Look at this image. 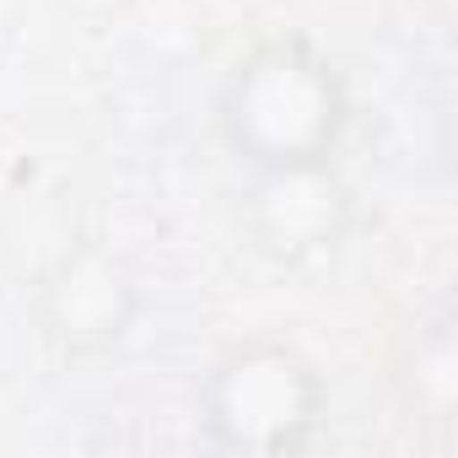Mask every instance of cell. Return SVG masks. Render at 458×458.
<instances>
[{"label": "cell", "instance_id": "6da1fadb", "mask_svg": "<svg viewBox=\"0 0 458 458\" xmlns=\"http://www.w3.org/2000/svg\"><path fill=\"white\" fill-rule=\"evenodd\" d=\"M216 130L243 167L335 157L351 130V81L308 33H270L221 76Z\"/></svg>", "mask_w": 458, "mask_h": 458}, {"label": "cell", "instance_id": "7a4b0ae2", "mask_svg": "<svg viewBox=\"0 0 458 458\" xmlns=\"http://www.w3.org/2000/svg\"><path fill=\"white\" fill-rule=\"evenodd\" d=\"M329 415V388L313 356L281 335H249L226 345L194 394V420L216 453L233 458H297Z\"/></svg>", "mask_w": 458, "mask_h": 458}, {"label": "cell", "instance_id": "3957f363", "mask_svg": "<svg viewBox=\"0 0 458 458\" xmlns=\"http://www.w3.org/2000/svg\"><path fill=\"white\" fill-rule=\"evenodd\" d=\"M33 313L44 340L71 361L114 356L140 313H146V281L140 270L103 238H81L49 259L33 292Z\"/></svg>", "mask_w": 458, "mask_h": 458}, {"label": "cell", "instance_id": "277c9868", "mask_svg": "<svg viewBox=\"0 0 458 458\" xmlns=\"http://www.w3.org/2000/svg\"><path fill=\"white\" fill-rule=\"evenodd\" d=\"M243 233L276 265H318L329 259L356 226V189L335 157L243 167Z\"/></svg>", "mask_w": 458, "mask_h": 458}, {"label": "cell", "instance_id": "5b68a950", "mask_svg": "<svg viewBox=\"0 0 458 458\" xmlns=\"http://www.w3.org/2000/svg\"><path fill=\"white\" fill-rule=\"evenodd\" d=\"M394 388L410 420L420 426H447L458 415V318L453 308H431L410 324L399 361H394Z\"/></svg>", "mask_w": 458, "mask_h": 458}]
</instances>
